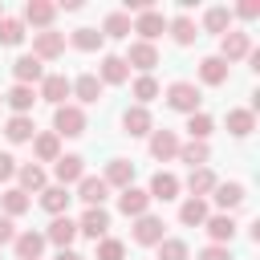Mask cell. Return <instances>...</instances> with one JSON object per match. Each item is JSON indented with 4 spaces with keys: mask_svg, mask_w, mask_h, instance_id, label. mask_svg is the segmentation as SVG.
<instances>
[{
    "mask_svg": "<svg viewBox=\"0 0 260 260\" xmlns=\"http://www.w3.org/2000/svg\"><path fill=\"white\" fill-rule=\"evenodd\" d=\"M53 175H57V187L81 183V179H85V158H81V154H61V158L53 162Z\"/></svg>",
    "mask_w": 260,
    "mask_h": 260,
    "instance_id": "cell-12",
    "label": "cell"
},
{
    "mask_svg": "<svg viewBox=\"0 0 260 260\" xmlns=\"http://www.w3.org/2000/svg\"><path fill=\"white\" fill-rule=\"evenodd\" d=\"M106 195H110L106 179H102V175H85V179L77 183V195H73V199H81L85 207H102V203H106Z\"/></svg>",
    "mask_w": 260,
    "mask_h": 260,
    "instance_id": "cell-16",
    "label": "cell"
},
{
    "mask_svg": "<svg viewBox=\"0 0 260 260\" xmlns=\"http://www.w3.org/2000/svg\"><path fill=\"white\" fill-rule=\"evenodd\" d=\"M150 154L158 158V162H167V158H175L179 154V134L175 130H150Z\"/></svg>",
    "mask_w": 260,
    "mask_h": 260,
    "instance_id": "cell-21",
    "label": "cell"
},
{
    "mask_svg": "<svg viewBox=\"0 0 260 260\" xmlns=\"http://www.w3.org/2000/svg\"><path fill=\"white\" fill-rule=\"evenodd\" d=\"M24 41V20L20 16H0V45H20Z\"/></svg>",
    "mask_w": 260,
    "mask_h": 260,
    "instance_id": "cell-42",
    "label": "cell"
},
{
    "mask_svg": "<svg viewBox=\"0 0 260 260\" xmlns=\"http://www.w3.org/2000/svg\"><path fill=\"white\" fill-rule=\"evenodd\" d=\"M102 37H114V41L130 37V16H126V12H110V16L102 20Z\"/></svg>",
    "mask_w": 260,
    "mask_h": 260,
    "instance_id": "cell-40",
    "label": "cell"
},
{
    "mask_svg": "<svg viewBox=\"0 0 260 260\" xmlns=\"http://www.w3.org/2000/svg\"><path fill=\"white\" fill-rule=\"evenodd\" d=\"M126 256V244L114 240V236H102L98 240V260H122Z\"/></svg>",
    "mask_w": 260,
    "mask_h": 260,
    "instance_id": "cell-44",
    "label": "cell"
},
{
    "mask_svg": "<svg viewBox=\"0 0 260 260\" xmlns=\"http://www.w3.org/2000/svg\"><path fill=\"white\" fill-rule=\"evenodd\" d=\"M203 232L211 236V244H223V248H228V244L236 240L240 223H236V219H232L228 211H219V215H207V219H203Z\"/></svg>",
    "mask_w": 260,
    "mask_h": 260,
    "instance_id": "cell-9",
    "label": "cell"
},
{
    "mask_svg": "<svg viewBox=\"0 0 260 260\" xmlns=\"http://www.w3.org/2000/svg\"><path fill=\"white\" fill-rule=\"evenodd\" d=\"M236 16L256 20V16H260V0H240V4H236Z\"/></svg>",
    "mask_w": 260,
    "mask_h": 260,
    "instance_id": "cell-46",
    "label": "cell"
},
{
    "mask_svg": "<svg viewBox=\"0 0 260 260\" xmlns=\"http://www.w3.org/2000/svg\"><path fill=\"white\" fill-rule=\"evenodd\" d=\"M73 49H81V53H93V49H102L106 45V37L98 32V28H73Z\"/></svg>",
    "mask_w": 260,
    "mask_h": 260,
    "instance_id": "cell-41",
    "label": "cell"
},
{
    "mask_svg": "<svg viewBox=\"0 0 260 260\" xmlns=\"http://www.w3.org/2000/svg\"><path fill=\"white\" fill-rule=\"evenodd\" d=\"M4 102L12 106V114H28L32 102H37V89H32V85H12V89L4 93Z\"/></svg>",
    "mask_w": 260,
    "mask_h": 260,
    "instance_id": "cell-36",
    "label": "cell"
},
{
    "mask_svg": "<svg viewBox=\"0 0 260 260\" xmlns=\"http://www.w3.org/2000/svg\"><path fill=\"white\" fill-rule=\"evenodd\" d=\"M195 260H236V256H232V248H223V244H207V248H199Z\"/></svg>",
    "mask_w": 260,
    "mask_h": 260,
    "instance_id": "cell-45",
    "label": "cell"
},
{
    "mask_svg": "<svg viewBox=\"0 0 260 260\" xmlns=\"http://www.w3.org/2000/svg\"><path fill=\"white\" fill-rule=\"evenodd\" d=\"M207 215H211L207 199H183V207H179V223H187V228H203Z\"/></svg>",
    "mask_w": 260,
    "mask_h": 260,
    "instance_id": "cell-34",
    "label": "cell"
},
{
    "mask_svg": "<svg viewBox=\"0 0 260 260\" xmlns=\"http://www.w3.org/2000/svg\"><path fill=\"white\" fill-rule=\"evenodd\" d=\"M12 77H16V85H41V77H45V61H37L32 53H24V57L12 61Z\"/></svg>",
    "mask_w": 260,
    "mask_h": 260,
    "instance_id": "cell-14",
    "label": "cell"
},
{
    "mask_svg": "<svg viewBox=\"0 0 260 260\" xmlns=\"http://www.w3.org/2000/svg\"><path fill=\"white\" fill-rule=\"evenodd\" d=\"M110 232V211L106 207H85V215L77 219V236H89L93 244Z\"/></svg>",
    "mask_w": 260,
    "mask_h": 260,
    "instance_id": "cell-8",
    "label": "cell"
},
{
    "mask_svg": "<svg viewBox=\"0 0 260 260\" xmlns=\"http://www.w3.org/2000/svg\"><path fill=\"white\" fill-rule=\"evenodd\" d=\"M12 240H16V223H12L8 215H0V248H4V244H12Z\"/></svg>",
    "mask_w": 260,
    "mask_h": 260,
    "instance_id": "cell-47",
    "label": "cell"
},
{
    "mask_svg": "<svg viewBox=\"0 0 260 260\" xmlns=\"http://www.w3.org/2000/svg\"><path fill=\"white\" fill-rule=\"evenodd\" d=\"M187 256H191L187 240H175V236H167V240L158 244V260H187Z\"/></svg>",
    "mask_w": 260,
    "mask_h": 260,
    "instance_id": "cell-43",
    "label": "cell"
},
{
    "mask_svg": "<svg viewBox=\"0 0 260 260\" xmlns=\"http://www.w3.org/2000/svg\"><path fill=\"white\" fill-rule=\"evenodd\" d=\"M199 102H203V93H199L195 81H171V85H167V106H171V110H179V114H199Z\"/></svg>",
    "mask_w": 260,
    "mask_h": 260,
    "instance_id": "cell-2",
    "label": "cell"
},
{
    "mask_svg": "<svg viewBox=\"0 0 260 260\" xmlns=\"http://www.w3.org/2000/svg\"><path fill=\"white\" fill-rule=\"evenodd\" d=\"M122 130H126L130 138H146V134L154 130L150 110H146V106H126V114H122Z\"/></svg>",
    "mask_w": 260,
    "mask_h": 260,
    "instance_id": "cell-11",
    "label": "cell"
},
{
    "mask_svg": "<svg viewBox=\"0 0 260 260\" xmlns=\"http://www.w3.org/2000/svg\"><path fill=\"white\" fill-rule=\"evenodd\" d=\"M130 93L138 98V106H146V102H154V98L162 93V85L154 81V73H138V77H134V85H130Z\"/></svg>",
    "mask_w": 260,
    "mask_h": 260,
    "instance_id": "cell-35",
    "label": "cell"
},
{
    "mask_svg": "<svg viewBox=\"0 0 260 260\" xmlns=\"http://www.w3.org/2000/svg\"><path fill=\"white\" fill-rule=\"evenodd\" d=\"M73 85V98H77V106H93L98 98H102V81H98V73H81L77 81H69Z\"/></svg>",
    "mask_w": 260,
    "mask_h": 260,
    "instance_id": "cell-24",
    "label": "cell"
},
{
    "mask_svg": "<svg viewBox=\"0 0 260 260\" xmlns=\"http://www.w3.org/2000/svg\"><path fill=\"white\" fill-rule=\"evenodd\" d=\"M203 28H207V32H219V37H223V32L232 28V8H223V4L207 8V12H203Z\"/></svg>",
    "mask_w": 260,
    "mask_h": 260,
    "instance_id": "cell-38",
    "label": "cell"
},
{
    "mask_svg": "<svg viewBox=\"0 0 260 260\" xmlns=\"http://www.w3.org/2000/svg\"><path fill=\"white\" fill-rule=\"evenodd\" d=\"M0 102H4V98H0Z\"/></svg>",
    "mask_w": 260,
    "mask_h": 260,
    "instance_id": "cell-51",
    "label": "cell"
},
{
    "mask_svg": "<svg viewBox=\"0 0 260 260\" xmlns=\"http://www.w3.org/2000/svg\"><path fill=\"white\" fill-rule=\"evenodd\" d=\"M57 260H85V256H77L73 248H61V252H57Z\"/></svg>",
    "mask_w": 260,
    "mask_h": 260,
    "instance_id": "cell-49",
    "label": "cell"
},
{
    "mask_svg": "<svg viewBox=\"0 0 260 260\" xmlns=\"http://www.w3.org/2000/svg\"><path fill=\"white\" fill-rule=\"evenodd\" d=\"M0 16H4V4H0Z\"/></svg>",
    "mask_w": 260,
    "mask_h": 260,
    "instance_id": "cell-50",
    "label": "cell"
},
{
    "mask_svg": "<svg viewBox=\"0 0 260 260\" xmlns=\"http://www.w3.org/2000/svg\"><path fill=\"white\" fill-rule=\"evenodd\" d=\"M211 199H215V203H219V207H223V211L232 215V211H236V207H240V203L248 199V191H244V183H215Z\"/></svg>",
    "mask_w": 260,
    "mask_h": 260,
    "instance_id": "cell-23",
    "label": "cell"
},
{
    "mask_svg": "<svg viewBox=\"0 0 260 260\" xmlns=\"http://www.w3.org/2000/svg\"><path fill=\"white\" fill-rule=\"evenodd\" d=\"M118 211H122V215H130V219H138V215H146V211H150V195H146L142 187H126V191L118 195Z\"/></svg>",
    "mask_w": 260,
    "mask_h": 260,
    "instance_id": "cell-18",
    "label": "cell"
},
{
    "mask_svg": "<svg viewBox=\"0 0 260 260\" xmlns=\"http://www.w3.org/2000/svg\"><path fill=\"white\" fill-rule=\"evenodd\" d=\"M179 162H187L191 171L195 167H207V158H211V146L207 142H179V154H175Z\"/></svg>",
    "mask_w": 260,
    "mask_h": 260,
    "instance_id": "cell-31",
    "label": "cell"
},
{
    "mask_svg": "<svg viewBox=\"0 0 260 260\" xmlns=\"http://www.w3.org/2000/svg\"><path fill=\"white\" fill-rule=\"evenodd\" d=\"M248 53H252V37H248V32H240V28H228V32L219 37V53H215V57H223L228 65H232V61H244Z\"/></svg>",
    "mask_w": 260,
    "mask_h": 260,
    "instance_id": "cell-5",
    "label": "cell"
},
{
    "mask_svg": "<svg viewBox=\"0 0 260 260\" xmlns=\"http://www.w3.org/2000/svg\"><path fill=\"white\" fill-rule=\"evenodd\" d=\"M53 16H57V4H49V0H28V4H24V16H20V20L45 32V28L53 24Z\"/></svg>",
    "mask_w": 260,
    "mask_h": 260,
    "instance_id": "cell-20",
    "label": "cell"
},
{
    "mask_svg": "<svg viewBox=\"0 0 260 260\" xmlns=\"http://www.w3.org/2000/svg\"><path fill=\"white\" fill-rule=\"evenodd\" d=\"M73 240H77V219H69V215H53V223H49V232H45V244L69 248Z\"/></svg>",
    "mask_w": 260,
    "mask_h": 260,
    "instance_id": "cell-19",
    "label": "cell"
},
{
    "mask_svg": "<svg viewBox=\"0 0 260 260\" xmlns=\"http://www.w3.org/2000/svg\"><path fill=\"white\" fill-rule=\"evenodd\" d=\"M12 248H16V256L20 260H41V252H45V232H16V240H12Z\"/></svg>",
    "mask_w": 260,
    "mask_h": 260,
    "instance_id": "cell-22",
    "label": "cell"
},
{
    "mask_svg": "<svg viewBox=\"0 0 260 260\" xmlns=\"http://www.w3.org/2000/svg\"><path fill=\"white\" fill-rule=\"evenodd\" d=\"M130 69H138V73H150L154 65H158V49L154 45H146V41H130V53L122 57Z\"/></svg>",
    "mask_w": 260,
    "mask_h": 260,
    "instance_id": "cell-13",
    "label": "cell"
},
{
    "mask_svg": "<svg viewBox=\"0 0 260 260\" xmlns=\"http://www.w3.org/2000/svg\"><path fill=\"white\" fill-rule=\"evenodd\" d=\"M211 130H215V122H211L203 110H199V114H187V134H191V142H207Z\"/></svg>",
    "mask_w": 260,
    "mask_h": 260,
    "instance_id": "cell-39",
    "label": "cell"
},
{
    "mask_svg": "<svg viewBox=\"0 0 260 260\" xmlns=\"http://www.w3.org/2000/svg\"><path fill=\"white\" fill-rule=\"evenodd\" d=\"M32 154H37L41 162H57V158H61V138H57L53 130L32 134Z\"/></svg>",
    "mask_w": 260,
    "mask_h": 260,
    "instance_id": "cell-27",
    "label": "cell"
},
{
    "mask_svg": "<svg viewBox=\"0 0 260 260\" xmlns=\"http://www.w3.org/2000/svg\"><path fill=\"white\" fill-rule=\"evenodd\" d=\"M61 53H65V32H53V28L32 32V57L37 61H57Z\"/></svg>",
    "mask_w": 260,
    "mask_h": 260,
    "instance_id": "cell-6",
    "label": "cell"
},
{
    "mask_svg": "<svg viewBox=\"0 0 260 260\" xmlns=\"http://www.w3.org/2000/svg\"><path fill=\"white\" fill-rule=\"evenodd\" d=\"M256 130V114L252 110H228V134L232 138H248Z\"/></svg>",
    "mask_w": 260,
    "mask_h": 260,
    "instance_id": "cell-33",
    "label": "cell"
},
{
    "mask_svg": "<svg viewBox=\"0 0 260 260\" xmlns=\"http://www.w3.org/2000/svg\"><path fill=\"white\" fill-rule=\"evenodd\" d=\"M130 32H138V41L154 45V37L167 32V16H162L158 8H146V12H138V16L130 20Z\"/></svg>",
    "mask_w": 260,
    "mask_h": 260,
    "instance_id": "cell-3",
    "label": "cell"
},
{
    "mask_svg": "<svg viewBox=\"0 0 260 260\" xmlns=\"http://www.w3.org/2000/svg\"><path fill=\"white\" fill-rule=\"evenodd\" d=\"M199 81L203 85H223L228 81V61L223 57H203L199 61Z\"/></svg>",
    "mask_w": 260,
    "mask_h": 260,
    "instance_id": "cell-30",
    "label": "cell"
},
{
    "mask_svg": "<svg viewBox=\"0 0 260 260\" xmlns=\"http://www.w3.org/2000/svg\"><path fill=\"white\" fill-rule=\"evenodd\" d=\"M28 203H32V199H28V195H24L20 187H8V191L0 195V207H4V215H8V219L24 215V211H28Z\"/></svg>",
    "mask_w": 260,
    "mask_h": 260,
    "instance_id": "cell-37",
    "label": "cell"
},
{
    "mask_svg": "<svg viewBox=\"0 0 260 260\" xmlns=\"http://www.w3.org/2000/svg\"><path fill=\"white\" fill-rule=\"evenodd\" d=\"M69 199H73L69 187H57V183L41 191V207H45L49 215H65V211H69Z\"/></svg>",
    "mask_w": 260,
    "mask_h": 260,
    "instance_id": "cell-29",
    "label": "cell"
},
{
    "mask_svg": "<svg viewBox=\"0 0 260 260\" xmlns=\"http://www.w3.org/2000/svg\"><path fill=\"white\" fill-rule=\"evenodd\" d=\"M53 134H57V138H81V134H85V110L73 106V102L57 106V110H53Z\"/></svg>",
    "mask_w": 260,
    "mask_h": 260,
    "instance_id": "cell-1",
    "label": "cell"
},
{
    "mask_svg": "<svg viewBox=\"0 0 260 260\" xmlns=\"http://www.w3.org/2000/svg\"><path fill=\"white\" fill-rule=\"evenodd\" d=\"M12 175H16V158L12 154H0V183H8Z\"/></svg>",
    "mask_w": 260,
    "mask_h": 260,
    "instance_id": "cell-48",
    "label": "cell"
},
{
    "mask_svg": "<svg viewBox=\"0 0 260 260\" xmlns=\"http://www.w3.org/2000/svg\"><path fill=\"white\" fill-rule=\"evenodd\" d=\"M215 175H211V167H195L191 175H187V191H191V199H207L211 191H215Z\"/></svg>",
    "mask_w": 260,
    "mask_h": 260,
    "instance_id": "cell-25",
    "label": "cell"
},
{
    "mask_svg": "<svg viewBox=\"0 0 260 260\" xmlns=\"http://www.w3.org/2000/svg\"><path fill=\"white\" fill-rule=\"evenodd\" d=\"M32 134H37V126H32L28 114H12V118L4 122V138H8V142H32Z\"/></svg>",
    "mask_w": 260,
    "mask_h": 260,
    "instance_id": "cell-26",
    "label": "cell"
},
{
    "mask_svg": "<svg viewBox=\"0 0 260 260\" xmlns=\"http://www.w3.org/2000/svg\"><path fill=\"white\" fill-rule=\"evenodd\" d=\"M179 187H183V183H179L171 171H154L146 195H150V203H154V199H158V203H171V199H179Z\"/></svg>",
    "mask_w": 260,
    "mask_h": 260,
    "instance_id": "cell-15",
    "label": "cell"
},
{
    "mask_svg": "<svg viewBox=\"0 0 260 260\" xmlns=\"http://www.w3.org/2000/svg\"><path fill=\"white\" fill-rule=\"evenodd\" d=\"M16 179H20V191H24V195H28V191H45V187H49V175H45V167H37V162L16 167Z\"/></svg>",
    "mask_w": 260,
    "mask_h": 260,
    "instance_id": "cell-28",
    "label": "cell"
},
{
    "mask_svg": "<svg viewBox=\"0 0 260 260\" xmlns=\"http://www.w3.org/2000/svg\"><path fill=\"white\" fill-rule=\"evenodd\" d=\"M162 240H167V223H162L158 215L146 211V215L134 219V244H142V248H158Z\"/></svg>",
    "mask_w": 260,
    "mask_h": 260,
    "instance_id": "cell-4",
    "label": "cell"
},
{
    "mask_svg": "<svg viewBox=\"0 0 260 260\" xmlns=\"http://www.w3.org/2000/svg\"><path fill=\"white\" fill-rule=\"evenodd\" d=\"M102 179H106V187H118V191H126V187H134V162H130V158H110Z\"/></svg>",
    "mask_w": 260,
    "mask_h": 260,
    "instance_id": "cell-17",
    "label": "cell"
},
{
    "mask_svg": "<svg viewBox=\"0 0 260 260\" xmlns=\"http://www.w3.org/2000/svg\"><path fill=\"white\" fill-rule=\"evenodd\" d=\"M73 93V85H69V77L65 73H45L41 77V89H37V98H45L49 106H65V98Z\"/></svg>",
    "mask_w": 260,
    "mask_h": 260,
    "instance_id": "cell-7",
    "label": "cell"
},
{
    "mask_svg": "<svg viewBox=\"0 0 260 260\" xmlns=\"http://www.w3.org/2000/svg\"><path fill=\"white\" fill-rule=\"evenodd\" d=\"M167 32H171V41H175V45H191V41L199 37V32H195V20H191L187 12H179L175 20H167Z\"/></svg>",
    "mask_w": 260,
    "mask_h": 260,
    "instance_id": "cell-32",
    "label": "cell"
},
{
    "mask_svg": "<svg viewBox=\"0 0 260 260\" xmlns=\"http://www.w3.org/2000/svg\"><path fill=\"white\" fill-rule=\"evenodd\" d=\"M98 81H102V85H126V81H130V65H126L118 53H106L102 65H98Z\"/></svg>",
    "mask_w": 260,
    "mask_h": 260,
    "instance_id": "cell-10",
    "label": "cell"
}]
</instances>
